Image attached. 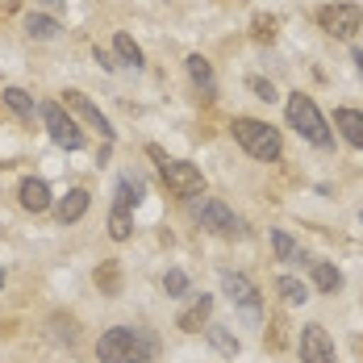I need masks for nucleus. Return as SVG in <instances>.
<instances>
[{
	"label": "nucleus",
	"instance_id": "obj_29",
	"mask_svg": "<svg viewBox=\"0 0 363 363\" xmlns=\"http://www.w3.org/2000/svg\"><path fill=\"white\" fill-rule=\"evenodd\" d=\"M0 289H4V267H0Z\"/></svg>",
	"mask_w": 363,
	"mask_h": 363
},
{
	"label": "nucleus",
	"instance_id": "obj_27",
	"mask_svg": "<svg viewBox=\"0 0 363 363\" xmlns=\"http://www.w3.org/2000/svg\"><path fill=\"white\" fill-rule=\"evenodd\" d=\"M96 63H101L105 72H117V63H113V55H109V50H101V46H96Z\"/></svg>",
	"mask_w": 363,
	"mask_h": 363
},
{
	"label": "nucleus",
	"instance_id": "obj_3",
	"mask_svg": "<svg viewBox=\"0 0 363 363\" xmlns=\"http://www.w3.org/2000/svg\"><path fill=\"white\" fill-rule=\"evenodd\" d=\"M284 113H289V125L305 138V143L322 146V150H330L334 146V130H330V121L318 113V105H313V96H305V92H292L289 105H284Z\"/></svg>",
	"mask_w": 363,
	"mask_h": 363
},
{
	"label": "nucleus",
	"instance_id": "obj_23",
	"mask_svg": "<svg viewBox=\"0 0 363 363\" xmlns=\"http://www.w3.org/2000/svg\"><path fill=\"white\" fill-rule=\"evenodd\" d=\"M205 334H209V342L218 347L221 355H230V359H234V355L242 351V342H238V338H234V334H230V330H225V326H209V330H205Z\"/></svg>",
	"mask_w": 363,
	"mask_h": 363
},
{
	"label": "nucleus",
	"instance_id": "obj_17",
	"mask_svg": "<svg viewBox=\"0 0 363 363\" xmlns=\"http://www.w3.org/2000/svg\"><path fill=\"white\" fill-rule=\"evenodd\" d=\"M309 272H313V284H318L322 292H338L342 289V272H338L334 263H326V259H313Z\"/></svg>",
	"mask_w": 363,
	"mask_h": 363
},
{
	"label": "nucleus",
	"instance_id": "obj_11",
	"mask_svg": "<svg viewBox=\"0 0 363 363\" xmlns=\"http://www.w3.org/2000/svg\"><path fill=\"white\" fill-rule=\"evenodd\" d=\"M17 201H21V209H26V213H46V209L55 205V196H50V184L38 180V176L21 180V188H17Z\"/></svg>",
	"mask_w": 363,
	"mask_h": 363
},
{
	"label": "nucleus",
	"instance_id": "obj_22",
	"mask_svg": "<svg viewBox=\"0 0 363 363\" xmlns=\"http://www.w3.org/2000/svg\"><path fill=\"white\" fill-rule=\"evenodd\" d=\"M276 292L284 296V305H305V301H309V289H305L296 276H280V280H276Z\"/></svg>",
	"mask_w": 363,
	"mask_h": 363
},
{
	"label": "nucleus",
	"instance_id": "obj_13",
	"mask_svg": "<svg viewBox=\"0 0 363 363\" xmlns=\"http://www.w3.org/2000/svg\"><path fill=\"white\" fill-rule=\"evenodd\" d=\"M209 313H213V296H205V292H201V296H196V301L180 313V322H176V326H180L184 334H196V330L209 322Z\"/></svg>",
	"mask_w": 363,
	"mask_h": 363
},
{
	"label": "nucleus",
	"instance_id": "obj_9",
	"mask_svg": "<svg viewBox=\"0 0 363 363\" xmlns=\"http://www.w3.org/2000/svg\"><path fill=\"white\" fill-rule=\"evenodd\" d=\"M301 363H338V355H334V342H330L326 326L309 322V326L301 330Z\"/></svg>",
	"mask_w": 363,
	"mask_h": 363
},
{
	"label": "nucleus",
	"instance_id": "obj_4",
	"mask_svg": "<svg viewBox=\"0 0 363 363\" xmlns=\"http://www.w3.org/2000/svg\"><path fill=\"white\" fill-rule=\"evenodd\" d=\"M146 155L159 163V176H163V184H167L176 196H201V192H205V176H201L196 163H188V159H172V155H163L159 146H146Z\"/></svg>",
	"mask_w": 363,
	"mask_h": 363
},
{
	"label": "nucleus",
	"instance_id": "obj_21",
	"mask_svg": "<svg viewBox=\"0 0 363 363\" xmlns=\"http://www.w3.org/2000/svg\"><path fill=\"white\" fill-rule=\"evenodd\" d=\"M113 55H117L125 67H143V46H138L130 34H117V38H113Z\"/></svg>",
	"mask_w": 363,
	"mask_h": 363
},
{
	"label": "nucleus",
	"instance_id": "obj_26",
	"mask_svg": "<svg viewBox=\"0 0 363 363\" xmlns=\"http://www.w3.org/2000/svg\"><path fill=\"white\" fill-rule=\"evenodd\" d=\"M247 84H251V92L259 96V101H276V88H272V79H259V75H251Z\"/></svg>",
	"mask_w": 363,
	"mask_h": 363
},
{
	"label": "nucleus",
	"instance_id": "obj_19",
	"mask_svg": "<svg viewBox=\"0 0 363 363\" xmlns=\"http://www.w3.org/2000/svg\"><path fill=\"white\" fill-rule=\"evenodd\" d=\"M272 251H276L280 263H305V255H301V247L292 242L289 230H272Z\"/></svg>",
	"mask_w": 363,
	"mask_h": 363
},
{
	"label": "nucleus",
	"instance_id": "obj_7",
	"mask_svg": "<svg viewBox=\"0 0 363 363\" xmlns=\"http://www.w3.org/2000/svg\"><path fill=\"white\" fill-rule=\"evenodd\" d=\"M318 26L326 30L330 38H351L363 30V9L359 4H326L318 13Z\"/></svg>",
	"mask_w": 363,
	"mask_h": 363
},
{
	"label": "nucleus",
	"instance_id": "obj_5",
	"mask_svg": "<svg viewBox=\"0 0 363 363\" xmlns=\"http://www.w3.org/2000/svg\"><path fill=\"white\" fill-rule=\"evenodd\" d=\"M38 113H42V125H46V134H50L55 146H63V150H79V146H84V130L75 125V117L63 109V105L50 101V105H42Z\"/></svg>",
	"mask_w": 363,
	"mask_h": 363
},
{
	"label": "nucleus",
	"instance_id": "obj_24",
	"mask_svg": "<svg viewBox=\"0 0 363 363\" xmlns=\"http://www.w3.org/2000/svg\"><path fill=\"white\" fill-rule=\"evenodd\" d=\"M96 284L105 292H117V284H121V276H117V263H105V267H96Z\"/></svg>",
	"mask_w": 363,
	"mask_h": 363
},
{
	"label": "nucleus",
	"instance_id": "obj_12",
	"mask_svg": "<svg viewBox=\"0 0 363 363\" xmlns=\"http://www.w3.org/2000/svg\"><path fill=\"white\" fill-rule=\"evenodd\" d=\"M88 205H92V196H88V188H72L63 201H55V218L63 221V225H72L88 213Z\"/></svg>",
	"mask_w": 363,
	"mask_h": 363
},
{
	"label": "nucleus",
	"instance_id": "obj_14",
	"mask_svg": "<svg viewBox=\"0 0 363 363\" xmlns=\"http://www.w3.org/2000/svg\"><path fill=\"white\" fill-rule=\"evenodd\" d=\"M146 196V184L138 176H121L117 180V201H113V209H121V213H130V209H138Z\"/></svg>",
	"mask_w": 363,
	"mask_h": 363
},
{
	"label": "nucleus",
	"instance_id": "obj_8",
	"mask_svg": "<svg viewBox=\"0 0 363 363\" xmlns=\"http://www.w3.org/2000/svg\"><path fill=\"white\" fill-rule=\"evenodd\" d=\"M63 105H67V113H72V117L88 121V125H92V130H96V134L105 138V146L113 143V125H109V117L96 109V105H92V101H88V96H84L79 88H67V92H63Z\"/></svg>",
	"mask_w": 363,
	"mask_h": 363
},
{
	"label": "nucleus",
	"instance_id": "obj_28",
	"mask_svg": "<svg viewBox=\"0 0 363 363\" xmlns=\"http://www.w3.org/2000/svg\"><path fill=\"white\" fill-rule=\"evenodd\" d=\"M351 59H355V72L363 75V50H355V55H351Z\"/></svg>",
	"mask_w": 363,
	"mask_h": 363
},
{
	"label": "nucleus",
	"instance_id": "obj_16",
	"mask_svg": "<svg viewBox=\"0 0 363 363\" xmlns=\"http://www.w3.org/2000/svg\"><path fill=\"white\" fill-rule=\"evenodd\" d=\"M334 130H338L351 146H359L363 150V113L359 109H338L334 113Z\"/></svg>",
	"mask_w": 363,
	"mask_h": 363
},
{
	"label": "nucleus",
	"instance_id": "obj_18",
	"mask_svg": "<svg viewBox=\"0 0 363 363\" xmlns=\"http://www.w3.org/2000/svg\"><path fill=\"white\" fill-rule=\"evenodd\" d=\"M0 96H4V105H9V109L17 113V117H21V121H34L38 105H34V96H30V92H26V88H4V92H0Z\"/></svg>",
	"mask_w": 363,
	"mask_h": 363
},
{
	"label": "nucleus",
	"instance_id": "obj_25",
	"mask_svg": "<svg viewBox=\"0 0 363 363\" xmlns=\"http://www.w3.org/2000/svg\"><path fill=\"white\" fill-rule=\"evenodd\" d=\"M163 289H167V296H184L188 292V276L184 272H167L163 276Z\"/></svg>",
	"mask_w": 363,
	"mask_h": 363
},
{
	"label": "nucleus",
	"instance_id": "obj_1",
	"mask_svg": "<svg viewBox=\"0 0 363 363\" xmlns=\"http://www.w3.org/2000/svg\"><path fill=\"white\" fill-rule=\"evenodd\" d=\"M155 338L143 326H113L96 338V359L101 363H150Z\"/></svg>",
	"mask_w": 363,
	"mask_h": 363
},
{
	"label": "nucleus",
	"instance_id": "obj_15",
	"mask_svg": "<svg viewBox=\"0 0 363 363\" xmlns=\"http://www.w3.org/2000/svg\"><path fill=\"white\" fill-rule=\"evenodd\" d=\"M184 67H188L192 84H196L205 96H213V92H218V75H213V67H209V59H205V55H188V59H184Z\"/></svg>",
	"mask_w": 363,
	"mask_h": 363
},
{
	"label": "nucleus",
	"instance_id": "obj_10",
	"mask_svg": "<svg viewBox=\"0 0 363 363\" xmlns=\"http://www.w3.org/2000/svg\"><path fill=\"white\" fill-rule=\"evenodd\" d=\"M221 292H225L234 305H242L247 313H259V289H255L242 272H221Z\"/></svg>",
	"mask_w": 363,
	"mask_h": 363
},
{
	"label": "nucleus",
	"instance_id": "obj_6",
	"mask_svg": "<svg viewBox=\"0 0 363 363\" xmlns=\"http://www.w3.org/2000/svg\"><path fill=\"white\" fill-rule=\"evenodd\" d=\"M196 221H201V230H209V234H218V238H230V234H242V221L234 218V209L218 201V196H205L201 205H196Z\"/></svg>",
	"mask_w": 363,
	"mask_h": 363
},
{
	"label": "nucleus",
	"instance_id": "obj_20",
	"mask_svg": "<svg viewBox=\"0 0 363 363\" xmlns=\"http://www.w3.org/2000/svg\"><path fill=\"white\" fill-rule=\"evenodd\" d=\"M59 30H63V26H59L55 17H42V13H30V17H26V34L38 38V42H50V38H59Z\"/></svg>",
	"mask_w": 363,
	"mask_h": 363
},
{
	"label": "nucleus",
	"instance_id": "obj_30",
	"mask_svg": "<svg viewBox=\"0 0 363 363\" xmlns=\"http://www.w3.org/2000/svg\"><path fill=\"white\" fill-rule=\"evenodd\" d=\"M42 4H59V0H42Z\"/></svg>",
	"mask_w": 363,
	"mask_h": 363
},
{
	"label": "nucleus",
	"instance_id": "obj_2",
	"mask_svg": "<svg viewBox=\"0 0 363 363\" xmlns=\"http://www.w3.org/2000/svg\"><path fill=\"white\" fill-rule=\"evenodd\" d=\"M230 130H234V143L242 146L251 159H259V163H276V159L284 155L280 130L267 125V121H259V117H234Z\"/></svg>",
	"mask_w": 363,
	"mask_h": 363
}]
</instances>
